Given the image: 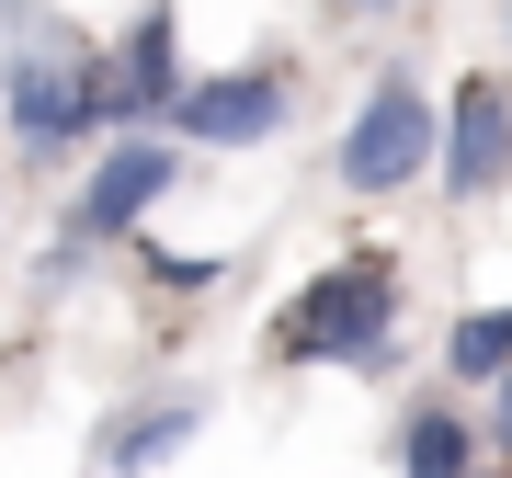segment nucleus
Wrapping results in <instances>:
<instances>
[{
	"label": "nucleus",
	"instance_id": "f03ea898",
	"mask_svg": "<svg viewBox=\"0 0 512 478\" xmlns=\"http://www.w3.org/2000/svg\"><path fill=\"white\" fill-rule=\"evenodd\" d=\"M410 171H433V103H421L410 80H376L365 114L342 126V183L353 194H399Z\"/></svg>",
	"mask_w": 512,
	"mask_h": 478
},
{
	"label": "nucleus",
	"instance_id": "9d476101",
	"mask_svg": "<svg viewBox=\"0 0 512 478\" xmlns=\"http://www.w3.org/2000/svg\"><path fill=\"white\" fill-rule=\"evenodd\" d=\"M444 365H456V376H501L512 365V308H467L456 342H444Z\"/></svg>",
	"mask_w": 512,
	"mask_h": 478
},
{
	"label": "nucleus",
	"instance_id": "423d86ee",
	"mask_svg": "<svg viewBox=\"0 0 512 478\" xmlns=\"http://www.w3.org/2000/svg\"><path fill=\"white\" fill-rule=\"evenodd\" d=\"M444 183H456L467 205L512 183V92L501 80H467L456 114H444Z\"/></svg>",
	"mask_w": 512,
	"mask_h": 478
},
{
	"label": "nucleus",
	"instance_id": "f257e3e1",
	"mask_svg": "<svg viewBox=\"0 0 512 478\" xmlns=\"http://www.w3.org/2000/svg\"><path fill=\"white\" fill-rule=\"evenodd\" d=\"M387 319H399V274L376 251H353L285 308V353L296 365H387Z\"/></svg>",
	"mask_w": 512,
	"mask_h": 478
},
{
	"label": "nucleus",
	"instance_id": "f8f14e48",
	"mask_svg": "<svg viewBox=\"0 0 512 478\" xmlns=\"http://www.w3.org/2000/svg\"><path fill=\"white\" fill-rule=\"evenodd\" d=\"M342 12H387V0H342Z\"/></svg>",
	"mask_w": 512,
	"mask_h": 478
},
{
	"label": "nucleus",
	"instance_id": "7ed1b4c3",
	"mask_svg": "<svg viewBox=\"0 0 512 478\" xmlns=\"http://www.w3.org/2000/svg\"><path fill=\"white\" fill-rule=\"evenodd\" d=\"M171 183H183V160H171L160 137L103 148V160H92V183H80V217H69V239H114V228H137V217H148V205H160Z\"/></svg>",
	"mask_w": 512,
	"mask_h": 478
},
{
	"label": "nucleus",
	"instance_id": "0eeeda50",
	"mask_svg": "<svg viewBox=\"0 0 512 478\" xmlns=\"http://www.w3.org/2000/svg\"><path fill=\"white\" fill-rule=\"evenodd\" d=\"M103 92H114V114H160V103H183V57H171V12H137L126 57L103 69Z\"/></svg>",
	"mask_w": 512,
	"mask_h": 478
},
{
	"label": "nucleus",
	"instance_id": "1a4fd4ad",
	"mask_svg": "<svg viewBox=\"0 0 512 478\" xmlns=\"http://www.w3.org/2000/svg\"><path fill=\"white\" fill-rule=\"evenodd\" d=\"M399 467H410V478H478V433L456 422V410H410Z\"/></svg>",
	"mask_w": 512,
	"mask_h": 478
},
{
	"label": "nucleus",
	"instance_id": "20e7f679",
	"mask_svg": "<svg viewBox=\"0 0 512 478\" xmlns=\"http://www.w3.org/2000/svg\"><path fill=\"white\" fill-rule=\"evenodd\" d=\"M171 126L205 137V148H251L285 126V80L274 69H228V80H183V103H171Z\"/></svg>",
	"mask_w": 512,
	"mask_h": 478
},
{
	"label": "nucleus",
	"instance_id": "39448f33",
	"mask_svg": "<svg viewBox=\"0 0 512 478\" xmlns=\"http://www.w3.org/2000/svg\"><path fill=\"white\" fill-rule=\"evenodd\" d=\"M92 114H114L103 69H57V57H23V69H12V137L23 148H69Z\"/></svg>",
	"mask_w": 512,
	"mask_h": 478
},
{
	"label": "nucleus",
	"instance_id": "6e6552de",
	"mask_svg": "<svg viewBox=\"0 0 512 478\" xmlns=\"http://www.w3.org/2000/svg\"><path fill=\"white\" fill-rule=\"evenodd\" d=\"M183 433H194V399H160V410H126V422H114V444H103V467H114V478H148L160 456H183Z\"/></svg>",
	"mask_w": 512,
	"mask_h": 478
},
{
	"label": "nucleus",
	"instance_id": "9b49d317",
	"mask_svg": "<svg viewBox=\"0 0 512 478\" xmlns=\"http://www.w3.org/2000/svg\"><path fill=\"white\" fill-rule=\"evenodd\" d=\"M501 444H512V365H501Z\"/></svg>",
	"mask_w": 512,
	"mask_h": 478
}]
</instances>
